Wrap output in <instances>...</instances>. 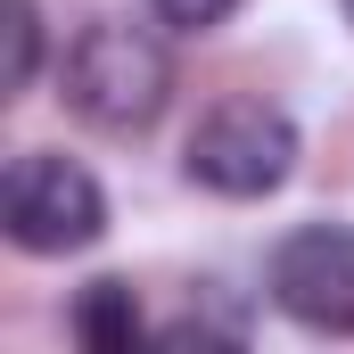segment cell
Instances as JSON below:
<instances>
[{"mask_svg": "<svg viewBox=\"0 0 354 354\" xmlns=\"http://www.w3.org/2000/svg\"><path fill=\"white\" fill-rule=\"evenodd\" d=\"M58 83H66V107L83 124H99V132H149L165 115V99H174V58H165V41L149 25L91 17L83 33L66 41Z\"/></svg>", "mask_w": 354, "mask_h": 354, "instance_id": "cell-1", "label": "cell"}, {"mask_svg": "<svg viewBox=\"0 0 354 354\" xmlns=\"http://www.w3.org/2000/svg\"><path fill=\"white\" fill-rule=\"evenodd\" d=\"M0 223H8V239L25 256H75V248H91L107 231V198H99V181L75 157L33 149L0 181Z\"/></svg>", "mask_w": 354, "mask_h": 354, "instance_id": "cell-3", "label": "cell"}, {"mask_svg": "<svg viewBox=\"0 0 354 354\" xmlns=\"http://www.w3.org/2000/svg\"><path fill=\"white\" fill-rule=\"evenodd\" d=\"M346 17H354V0H346Z\"/></svg>", "mask_w": 354, "mask_h": 354, "instance_id": "cell-8", "label": "cell"}, {"mask_svg": "<svg viewBox=\"0 0 354 354\" xmlns=\"http://www.w3.org/2000/svg\"><path fill=\"white\" fill-rule=\"evenodd\" d=\"M0 33H8V66H0V83L25 91V83H33V58H41V17H33V0H0Z\"/></svg>", "mask_w": 354, "mask_h": 354, "instance_id": "cell-6", "label": "cell"}, {"mask_svg": "<svg viewBox=\"0 0 354 354\" xmlns=\"http://www.w3.org/2000/svg\"><path fill=\"white\" fill-rule=\"evenodd\" d=\"M181 165L214 198H272L280 181L297 174V124L272 99H223V107L198 115Z\"/></svg>", "mask_w": 354, "mask_h": 354, "instance_id": "cell-2", "label": "cell"}, {"mask_svg": "<svg viewBox=\"0 0 354 354\" xmlns=\"http://www.w3.org/2000/svg\"><path fill=\"white\" fill-rule=\"evenodd\" d=\"M149 8H157L165 25H181V33H214V25H223L239 0H149Z\"/></svg>", "mask_w": 354, "mask_h": 354, "instance_id": "cell-7", "label": "cell"}, {"mask_svg": "<svg viewBox=\"0 0 354 354\" xmlns=\"http://www.w3.org/2000/svg\"><path fill=\"white\" fill-rule=\"evenodd\" d=\"M75 338L91 354H132L140 346V297L124 280H91L83 297H75Z\"/></svg>", "mask_w": 354, "mask_h": 354, "instance_id": "cell-5", "label": "cell"}, {"mask_svg": "<svg viewBox=\"0 0 354 354\" xmlns=\"http://www.w3.org/2000/svg\"><path fill=\"white\" fill-rule=\"evenodd\" d=\"M272 305L322 338H354V231L305 223L272 248Z\"/></svg>", "mask_w": 354, "mask_h": 354, "instance_id": "cell-4", "label": "cell"}]
</instances>
